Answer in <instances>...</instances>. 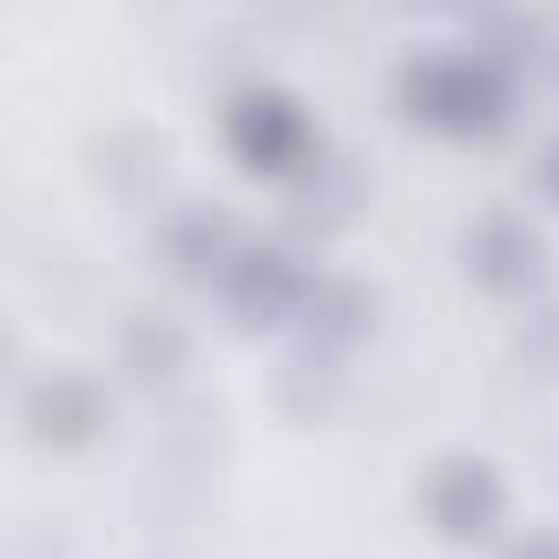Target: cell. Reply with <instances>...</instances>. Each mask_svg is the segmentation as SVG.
I'll list each match as a JSON object with an SVG mask.
<instances>
[{
  "instance_id": "cell-1",
  "label": "cell",
  "mask_w": 559,
  "mask_h": 559,
  "mask_svg": "<svg viewBox=\"0 0 559 559\" xmlns=\"http://www.w3.org/2000/svg\"><path fill=\"white\" fill-rule=\"evenodd\" d=\"M27 415H34V435L40 441H73V435L93 428V389L73 382V376H60V382L47 376L34 389V402H27Z\"/></svg>"
},
{
  "instance_id": "cell-4",
  "label": "cell",
  "mask_w": 559,
  "mask_h": 559,
  "mask_svg": "<svg viewBox=\"0 0 559 559\" xmlns=\"http://www.w3.org/2000/svg\"><path fill=\"white\" fill-rule=\"evenodd\" d=\"M520 559H559V546H526Z\"/></svg>"
},
{
  "instance_id": "cell-2",
  "label": "cell",
  "mask_w": 559,
  "mask_h": 559,
  "mask_svg": "<svg viewBox=\"0 0 559 559\" xmlns=\"http://www.w3.org/2000/svg\"><path fill=\"white\" fill-rule=\"evenodd\" d=\"M237 145L257 165H284V152L297 145V119L284 112V99H243L237 112Z\"/></svg>"
},
{
  "instance_id": "cell-3",
  "label": "cell",
  "mask_w": 559,
  "mask_h": 559,
  "mask_svg": "<svg viewBox=\"0 0 559 559\" xmlns=\"http://www.w3.org/2000/svg\"><path fill=\"white\" fill-rule=\"evenodd\" d=\"M493 507H500V493H493L487 467H448L441 474V520L454 533H480L493 520Z\"/></svg>"
}]
</instances>
